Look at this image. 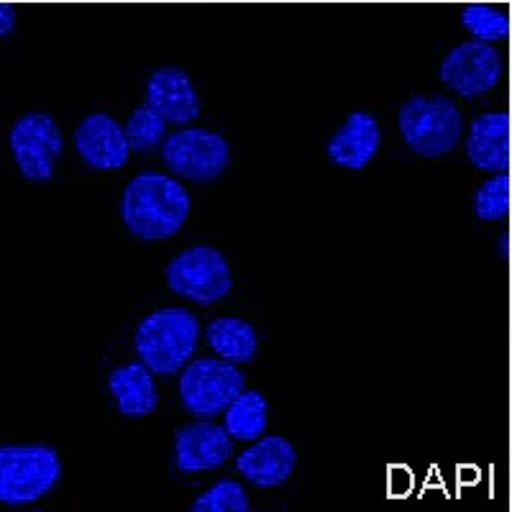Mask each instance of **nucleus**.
I'll return each instance as SVG.
<instances>
[{
  "instance_id": "nucleus-1",
  "label": "nucleus",
  "mask_w": 512,
  "mask_h": 512,
  "mask_svg": "<svg viewBox=\"0 0 512 512\" xmlns=\"http://www.w3.org/2000/svg\"><path fill=\"white\" fill-rule=\"evenodd\" d=\"M190 216V195L175 177L141 172L121 195V218L141 241L172 239Z\"/></svg>"
},
{
  "instance_id": "nucleus-2",
  "label": "nucleus",
  "mask_w": 512,
  "mask_h": 512,
  "mask_svg": "<svg viewBox=\"0 0 512 512\" xmlns=\"http://www.w3.org/2000/svg\"><path fill=\"white\" fill-rule=\"evenodd\" d=\"M200 323L185 308H159L146 315L134 333L139 359L154 374H175L198 349Z\"/></svg>"
},
{
  "instance_id": "nucleus-3",
  "label": "nucleus",
  "mask_w": 512,
  "mask_h": 512,
  "mask_svg": "<svg viewBox=\"0 0 512 512\" xmlns=\"http://www.w3.org/2000/svg\"><path fill=\"white\" fill-rule=\"evenodd\" d=\"M62 477V461L52 446L6 443L0 448V500L6 505H31L52 492Z\"/></svg>"
},
{
  "instance_id": "nucleus-4",
  "label": "nucleus",
  "mask_w": 512,
  "mask_h": 512,
  "mask_svg": "<svg viewBox=\"0 0 512 512\" xmlns=\"http://www.w3.org/2000/svg\"><path fill=\"white\" fill-rule=\"evenodd\" d=\"M397 126L405 144L423 159L446 157L461 141V113L451 98L413 95L400 108Z\"/></svg>"
},
{
  "instance_id": "nucleus-5",
  "label": "nucleus",
  "mask_w": 512,
  "mask_h": 512,
  "mask_svg": "<svg viewBox=\"0 0 512 512\" xmlns=\"http://www.w3.org/2000/svg\"><path fill=\"white\" fill-rule=\"evenodd\" d=\"M246 377L228 359H198L187 364L180 374L182 408L198 418H213L226 413L236 397L244 392Z\"/></svg>"
},
{
  "instance_id": "nucleus-6",
  "label": "nucleus",
  "mask_w": 512,
  "mask_h": 512,
  "mask_svg": "<svg viewBox=\"0 0 512 512\" xmlns=\"http://www.w3.org/2000/svg\"><path fill=\"white\" fill-rule=\"evenodd\" d=\"M167 285L175 295L198 305H213L231 292L233 277L223 254L213 246H190L167 264Z\"/></svg>"
},
{
  "instance_id": "nucleus-7",
  "label": "nucleus",
  "mask_w": 512,
  "mask_h": 512,
  "mask_svg": "<svg viewBox=\"0 0 512 512\" xmlns=\"http://www.w3.org/2000/svg\"><path fill=\"white\" fill-rule=\"evenodd\" d=\"M162 159L172 175L205 185L226 172L231 146L221 134L208 128H182L164 139Z\"/></svg>"
},
{
  "instance_id": "nucleus-8",
  "label": "nucleus",
  "mask_w": 512,
  "mask_h": 512,
  "mask_svg": "<svg viewBox=\"0 0 512 512\" xmlns=\"http://www.w3.org/2000/svg\"><path fill=\"white\" fill-rule=\"evenodd\" d=\"M13 159L29 182H49L62 154V131L49 113H24L8 134Z\"/></svg>"
},
{
  "instance_id": "nucleus-9",
  "label": "nucleus",
  "mask_w": 512,
  "mask_h": 512,
  "mask_svg": "<svg viewBox=\"0 0 512 512\" xmlns=\"http://www.w3.org/2000/svg\"><path fill=\"white\" fill-rule=\"evenodd\" d=\"M502 54L489 41H464L446 54L438 67V77L448 90H454L461 98L472 100L497 88L502 80Z\"/></svg>"
},
{
  "instance_id": "nucleus-10",
  "label": "nucleus",
  "mask_w": 512,
  "mask_h": 512,
  "mask_svg": "<svg viewBox=\"0 0 512 512\" xmlns=\"http://www.w3.org/2000/svg\"><path fill=\"white\" fill-rule=\"evenodd\" d=\"M233 436L226 425L195 420L175 433V464L182 474L213 472L231 459Z\"/></svg>"
},
{
  "instance_id": "nucleus-11",
  "label": "nucleus",
  "mask_w": 512,
  "mask_h": 512,
  "mask_svg": "<svg viewBox=\"0 0 512 512\" xmlns=\"http://www.w3.org/2000/svg\"><path fill=\"white\" fill-rule=\"evenodd\" d=\"M75 146L82 162L105 172L126 167L131 152L126 128L108 113H90L82 118L75 131Z\"/></svg>"
},
{
  "instance_id": "nucleus-12",
  "label": "nucleus",
  "mask_w": 512,
  "mask_h": 512,
  "mask_svg": "<svg viewBox=\"0 0 512 512\" xmlns=\"http://www.w3.org/2000/svg\"><path fill=\"white\" fill-rule=\"evenodd\" d=\"M297 466V451L287 438L267 436L236 456V469L254 487H280L292 477Z\"/></svg>"
},
{
  "instance_id": "nucleus-13",
  "label": "nucleus",
  "mask_w": 512,
  "mask_h": 512,
  "mask_svg": "<svg viewBox=\"0 0 512 512\" xmlns=\"http://www.w3.org/2000/svg\"><path fill=\"white\" fill-rule=\"evenodd\" d=\"M146 103L162 113L169 123L185 126L200 116L198 90L180 67H162L146 80Z\"/></svg>"
},
{
  "instance_id": "nucleus-14",
  "label": "nucleus",
  "mask_w": 512,
  "mask_h": 512,
  "mask_svg": "<svg viewBox=\"0 0 512 512\" xmlns=\"http://www.w3.org/2000/svg\"><path fill=\"white\" fill-rule=\"evenodd\" d=\"M379 144H382V134H379L377 118L372 113L354 111L328 139L326 154L336 167L359 172L372 162L374 154L379 152Z\"/></svg>"
},
{
  "instance_id": "nucleus-15",
  "label": "nucleus",
  "mask_w": 512,
  "mask_h": 512,
  "mask_svg": "<svg viewBox=\"0 0 512 512\" xmlns=\"http://www.w3.org/2000/svg\"><path fill=\"white\" fill-rule=\"evenodd\" d=\"M466 157L482 172H507L510 169V113H482L472 121L466 134Z\"/></svg>"
},
{
  "instance_id": "nucleus-16",
  "label": "nucleus",
  "mask_w": 512,
  "mask_h": 512,
  "mask_svg": "<svg viewBox=\"0 0 512 512\" xmlns=\"http://www.w3.org/2000/svg\"><path fill=\"white\" fill-rule=\"evenodd\" d=\"M108 390L116 397L118 413L126 418H144L159 405L154 372L144 361H128L108 374Z\"/></svg>"
},
{
  "instance_id": "nucleus-17",
  "label": "nucleus",
  "mask_w": 512,
  "mask_h": 512,
  "mask_svg": "<svg viewBox=\"0 0 512 512\" xmlns=\"http://www.w3.org/2000/svg\"><path fill=\"white\" fill-rule=\"evenodd\" d=\"M208 346L216 351L221 359L233 364H249L254 361L259 341H256V328L241 318H216L205 328Z\"/></svg>"
},
{
  "instance_id": "nucleus-18",
  "label": "nucleus",
  "mask_w": 512,
  "mask_h": 512,
  "mask_svg": "<svg viewBox=\"0 0 512 512\" xmlns=\"http://www.w3.org/2000/svg\"><path fill=\"white\" fill-rule=\"evenodd\" d=\"M226 431L236 441H256L267 431V400L262 392L244 390L228 405Z\"/></svg>"
},
{
  "instance_id": "nucleus-19",
  "label": "nucleus",
  "mask_w": 512,
  "mask_h": 512,
  "mask_svg": "<svg viewBox=\"0 0 512 512\" xmlns=\"http://www.w3.org/2000/svg\"><path fill=\"white\" fill-rule=\"evenodd\" d=\"M461 24L466 26V31H472L474 39L489 41V44L510 36L507 13L495 6H487V3H469V6L461 8Z\"/></svg>"
},
{
  "instance_id": "nucleus-20",
  "label": "nucleus",
  "mask_w": 512,
  "mask_h": 512,
  "mask_svg": "<svg viewBox=\"0 0 512 512\" xmlns=\"http://www.w3.org/2000/svg\"><path fill=\"white\" fill-rule=\"evenodd\" d=\"M126 134L134 152H152L167 134V118L154 111L149 103H144L128 116Z\"/></svg>"
},
{
  "instance_id": "nucleus-21",
  "label": "nucleus",
  "mask_w": 512,
  "mask_h": 512,
  "mask_svg": "<svg viewBox=\"0 0 512 512\" xmlns=\"http://www.w3.org/2000/svg\"><path fill=\"white\" fill-rule=\"evenodd\" d=\"M510 213V175L497 172L474 192V216L479 221H505Z\"/></svg>"
},
{
  "instance_id": "nucleus-22",
  "label": "nucleus",
  "mask_w": 512,
  "mask_h": 512,
  "mask_svg": "<svg viewBox=\"0 0 512 512\" xmlns=\"http://www.w3.org/2000/svg\"><path fill=\"white\" fill-rule=\"evenodd\" d=\"M251 502L244 487L231 479H221L210 489H205L198 500L192 502V512H249Z\"/></svg>"
},
{
  "instance_id": "nucleus-23",
  "label": "nucleus",
  "mask_w": 512,
  "mask_h": 512,
  "mask_svg": "<svg viewBox=\"0 0 512 512\" xmlns=\"http://www.w3.org/2000/svg\"><path fill=\"white\" fill-rule=\"evenodd\" d=\"M0 34L3 36H8V34H13V8L8 6H3V24H0Z\"/></svg>"
}]
</instances>
